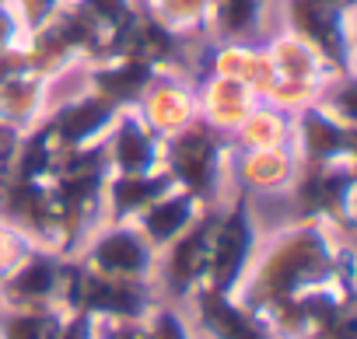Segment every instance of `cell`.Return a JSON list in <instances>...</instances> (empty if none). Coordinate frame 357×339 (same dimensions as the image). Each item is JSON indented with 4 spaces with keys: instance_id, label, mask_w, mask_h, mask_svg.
I'll return each instance as SVG.
<instances>
[{
    "instance_id": "obj_1",
    "label": "cell",
    "mask_w": 357,
    "mask_h": 339,
    "mask_svg": "<svg viewBox=\"0 0 357 339\" xmlns=\"http://www.w3.org/2000/svg\"><path fill=\"white\" fill-rule=\"evenodd\" d=\"M340 280H354V255L333 238V228L312 217L277 231L259 252L238 287V301L266 318L270 311Z\"/></svg>"
},
{
    "instance_id": "obj_2",
    "label": "cell",
    "mask_w": 357,
    "mask_h": 339,
    "mask_svg": "<svg viewBox=\"0 0 357 339\" xmlns=\"http://www.w3.org/2000/svg\"><path fill=\"white\" fill-rule=\"evenodd\" d=\"M231 136L207 119H193L183 129L161 136V168L178 189H186L200 207H218L228 179Z\"/></svg>"
},
{
    "instance_id": "obj_3",
    "label": "cell",
    "mask_w": 357,
    "mask_h": 339,
    "mask_svg": "<svg viewBox=\"0 0 357 339\" xmlns=\"http://www.w3.org/2000/svg\"><path fill=\"white\" fill-rule=\"evenodd\" d=\"M154 301H158V290L151 280L102 276L88 269L77 255H67L63 294H60L63 311H84L95 322H140Z\"/></svg>"
},
{
    "instance_id": "obj_4",
    "label": "cell",
    "mask_w": 357,
    "mask_h": 339,
    "mask_svg": "<svg viewBox=\"0 0 357 339\" xmlns=\"http://www.w3.org/2000/svg\"><path fill=\"white\" fill-rule=\"evenodd\" d=\"M287 36L305 42L333 77H354V4L347 0H284Z\"/></svg>"
},
{
    "instance_id": "obj_5",
    "label": "cell",
    "mask_w": 357,
    "mask_h": 339,
    "mask_svg": "<svg viewBox=\"0 0 357 339\" xmlns=\"http://www.w3.org/2000/svg\"><path fill=\"white\" fill-rule=\"evenodd\" d=\"M256 252H259V231H256V214H252V193L238 186L235 196L218 210L204 287L218 294H238Z\"/></svg>"
},
{
    "instance_id": "obj_6",
    "label": "cell",
    "mask_w": 357,
    "mask_h": 339,
    "mask_svg": "<svg viewBox=\"0 0 357 339\" xmlns=\"http://www.w3.org/2000/svg\"><path fill=\"white\" fill-rule=\"evenodd\" d=\"M291 193H294L301 217H312V221H322L343 231L354 228V193H357L354 161L298 164Z\"/></svg>"
},
{
    "instance_id": "obj_7",
    "label": "cell",
    "mask_w": 357,
    "mask_h": 339,
    "mask_svg": "<svg viewBox=\"0 0 357 339\" xmlns=\"http://www.w3.org/2000/svg\"><path fill=\"white\" fill-rule=\"evenodd\" d=\"M218 207H204L200 217L178 235L175 242H168L161 252H158V262H154V283L175 297V301H190L200 287H204V276H207V259H211V235H214V224H218Z\"/></svg>"
},
{
    "instance_id": "obj_8",
    "label": "cell",
    "mask_w": 357,
    "mask_h": 339,
    "mask_svg": "<svg viewBox=\"0 0 357 339\" xmlns=\"http://www.w3.org/2000/svg\"><path fill=\"white\" fill-rule=\"evenodd\" d=\"M77 259L102 273V276H119V280H151L154 283V262L158 249L140 235L133 221L126 224H98L91 238L81 245Z\"/></svg>"
},
{
    "instance_id": "obj_9",
    "label": "cell",
    "mask_w": 357,
    "mask_h": 339,
    "mask_svg": "<svg viewBox=\"0 0 357 339\" xmlns=\"http://www.w3.org/2000/svg\"><path fill=\"white\" fill-rule=\"evenodd\" d=\"M63 273H67V255L43 249V245H32L0 276V308H8V311L60 308Z\"/></svg>"
},
{
    "instance_id": "obj_10",
    "label": "cell",
    "mask_w": 357,
    "mask_h": 339,
    "mask_svg": "<svg viewBox=\"0 0 357 339\" xmlns=\"http://www.w3.org/2000/svg\"><path fill=\"white\" fill-rule=\"evenodd\" d=\"M357 129L354 123L336 119L319 102H308L294 109V133L291 147L298 154V164H329V161H354Z\"/></svg>"
},
{
    "instance_id": "obj_11",
    "label": "cell",
    "mask_w": 357,
    "mask_h": 339,
    "mask_svg": "<svg viewBox=\"0 0 357 339\" xmlns=\"http://www.w3.org/2000/svg\"><path fill=\"white\" fill-rule=\"evenodd\" d=\"M119 112L123 109L109 105L95 91H84L81 98H74V102L60 105L56 112L43 116L36 126L53 150H74V147H88V143L102 140Z\"/></svg>"
},
{
    "instance_id": "obj_12",
    "label": "cell",
    "mask_w": 357,
    "mask_h": 339,
    "mask_svg": "<svg viewBox=\"0 0 357 339\" xmlns=\"http://www.w3.org/2000/svg\"><path fill=\"white\" fill-rule=\"evenodd\" d=\"M109 175H144L161 168V136L133 112L123 109L102 136Z\"/></svg>"
},
{
    "instance_id": "obj_13",
    "label": "cell",
    "mask_w": 357,
    "mask_h": 339,
    "mask_svg": "<svg viewBox=\"0 0 357 339\" xmlns=\"http://www.w3.org/2000/svg\"><path fill=\"white\" fill-rule=\"evenodd\" d=\"M133 112L158 133V136H168L175 129H183L186 123L197 119V91L186 84L183 74H172V70H161L151 88L140 95V102L133 105Z\"/></svg>"
},
{
    "instance_id": "obj_14",
    "label": "cell",
    "mask_w": 357,
    "mask_h": 339,
    "mask_svg": "<svg viewBox=\"0 0 357 339\" xmlns=\"http://www.w3.org/2000/svg\"><path fill=\"white\" fill-rule=\"evenodd\" d=\"M190 301L197 304V322L211 339H273L266 322L256 311H249L235 294L200 287Z\"/></svg>"
},
{
    "instance_id": "obj_15",
    "label": "cell",
    "mask_w": 357,
    "mask_h": 339,
    "mask_svg": "<svg viewBox=\"0 0 357 339\" xmlns=\"http://www.w3.org/2000/svg\"><path fill=\"white\" fill-rule=\"evenodd\" d=\"M172 189L175 182L165 168H154V172H144V175H105L102 224H126Z\"/></svg>"
},
{
    "instance_id": "obj_16",
    "label": "cell",
    "mask_w": 357,
    "mask_h": 339,
    "mask_svg": "<svg viewBox=\"0 0 357 339\" xmlns=\"http://www.w3.org/2000/svg\"><path fill=\"white\" fill-rule=\"evenodd\" d=\"M228 172H235L238 186L249 193L291 189L294 172H298V154L294 147H256V150L231 147Z\"/></svg>"
},
{
    "instance_id": "obj_17",
    "label": "cell",
    "mask_w": 357,
    "mask_h": 339,
    "mask_svg": "<svg viewBox=\"0 0 357 339\" xmlns=\"http://www.w3.org/2000/svg\"><path fill=\"white\" fill-rule=\"evenodd\" d=\"M158 74L161 70L154 63H147V60L116 56V60H105V63H91L88 91H95L98 98H105L116 109H133Z\"/></svg>"
},
{
    "instance_id": "obj_18",
    "label": "cell",
    "mask_w": 357,
    "mask_h": 339,
    "mask_svg": "<svg viewBox=\"0 0 357 339\" xmlns=\"http://www.w3.org/2000/svg\"><path fill=\"white\" fill-rule=\"evenodd\" d=\"M193 91H197V116L207 119L211 126L225 129V133H231V129L259 105V98H256L242 81L225 77V74H214V70H211Z\"/></svg>"
},
{
    "instance_id": "obj_19",
    "label": "cell",
    "mask_w": 357,
    "mask_h": 339,
    "mask_svg": "<svg viewBox=\"0 0 357 339\" xmlns=\"http://www.w3.org/2000/svg\"><path fill=\"white\" fill-rule=\"evenodd\" d=\"M270 0H207V36L218 46H252L266 32Z\"/></svg>"
},
{
    "instance_id": "obj_20",
    "label": "cell",
    "mask_w": 357,
    "mask_h": 339,
    "mask_svg": "<svg viewBox=\"0 0 357 339\" xmlns=\"http://www.w3.org/2000/svg\"><path fill=\"white\" fill-rule=\"evenodd\" d=\"M200 203L186 193V189H172V193H165L161 200H154L144 214H137L133 217V224L140 228V235L161 252L168 242H175L178 235H183L197 217H200Z\"/></svg>"
},
{
    "instance_id": "obj_21",
    "label": "cell",
    "mask_w": 357,
    "mask_h": 339,
    "mask_svg": "<svg viewBox=\"0 0 357 339\" xmlns=\"http://www.w3.org/2000/svg\"><path fill=\"white\" fill-rule=\"evenodd\" d=\"M43 105H46V81L32 70L0 84V126L29 133L43 119Z\"/></svg>"
},
{
    "instance_id": "obj_22",
    "label": "cell",
    "mask_w": 357,
    "mask_h": 339,
    "mask_svg": "<svg viewBox=\"0 0 357 339\" xmlns=\"http://www.w3.org/2000/svg\"><path fill=\"white\" fill-rule=\"evenodd\" d=\"M291 133H294V112L259 102L228 136H231V147L256 150V147H291Z\"/></svg>"
},
{
    "instance_id": "obj_23",
    "label": "cell",
    "mask_w": 357,
    "mask_h": 339,
    "mask_svg": "<svg viewBox=\"0 0 357 339\" xmlns=\"http://www.w3.org/2000/svg\"><path fill=\"white\" fill-rule=\"evenodd\" d=\"M63 308L8 311L0 308V339H56L63 325Z\"/></svg>"
},
{
    "instance_id": "obj_24",
    "label": "cell",
    "mask_w": 357,
    "mask_h": 339,
    "mask_svg": "<svg viewBox=\"0 0 357 339\" xmlns=\"http://www.w3.org/2000/svg\"><path fill=\"white\" fill-rule=\"evenodd\" d=\"M147 11L178 36H207V0H147Z\"/></svg>"
},
{
    "instance_id": "obj_25",
    "label": "cell",
    "mask_w": 357,
    "mask_h": 339,
    "mask_svg": "<svg viewBox=\"0 0 357 339\" xmlns=\"http://www.w3.org/2000/svg\"><path fill=\"white\" fill-rule=\"evenodd\" d=\"M140 329H144L147 339H190V325H186V318L178 315L175 308L161 304V301L151 304V311L140 318Z\"/></svg>"
},
{
    "instance_id": "obj_26",
    "label": "cell",
    "mask_w": 357,
    "mask_h": 339,
    "mask_svg": "<svg viewBox=\"0 0 357 339\" xmlns=\"http://www.w3.org/2000/svg\"><path fill=\"white\" fill-rule=\"evenodd\" d=\"M8 4H11V11L18 15L22 32L29 36V32H36V29H43L46 22L56 18V11L63 8V0H8Z\"/></svg>"
},
{
    "instance_id": "obj_27",
    "label": "cell",
    "mask_w": 357,
    "mask_h": 339,
    "mask_svg": "<svg viewBox=\"0 0 357 339\" xmlns=\"http://www.w3.org/2000/svg\"><path fill=\"white\" fill-rule=\"evenodd\" d=\"M32 245H36V242H32L29 235H22V231L11 228L8 221H0V276H4Z\"/></svg>"
},
{
    "instance_id": "obj_28",
    "label": "cell",
    "mask_w": 357,
    "mask_h": 339,
    "mask_svg": "<svg viewBox=\"0 0 357 339\" xmlns=\"http://www.w3.org/2000/svg\"><path fill=\"white\" fill-rule=\"evenodd\" d=\"M56 339H95V318L84 311H67Z\"/></svg>"
},
{
    "instance_id": "obj_29",
    "label": "cell",
    "mask_w": 357,
    "mask_h": 339,
    "mask_svg": "<svg viewBox=\"0 0 357 339\" xmlns=\"http://www.w3.org/2000/svg\"><path fill=\"white\" fill-rule=\"evenodd\" d=\"M95 339H147L140 322H95Z\"/></svg>"
},
{
    "instance_id": "obj_30",
    "label": "cell",
    "mask_w": 357,
    "mask_h": 339,
    "mask_svg": "<svg viewBox=\"0 0 357 339\" xmlns=\"http://www.w3.org/2000/svg\"><path fill=\"white\" fill-rule=\"evenodd\" d=\"M347 4H357V0H347Z\"/></svg>"
}]
</instances>
